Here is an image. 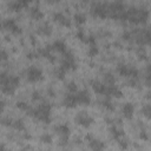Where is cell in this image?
<instances>
[{
    "mask_svg": "<svg viewBox=\"0 0 151 151\" xmlns=\"http://www.w3.org/2000/svg\"><path fill=\"white\" fill-rule=\"evenodd\" d=\"M19 77L7 72H0V91L5 94L12 96L19 86Z\"/></svg>",
    "mask_w": 151,
    "mask_h": 151,
    "instance_id": "6da1fadb",
    "label": "cell"
},
{
    "mask_svg": "<svg viewBox=\"0 0 151 151\" xmlns=\"http://www.w3.org/2000/svg\"><path fill=\"white\" fill-rule=\"evenodd\" d=\"M28 114L34 117L37 120L48 124L51 123V104L47 101H42L34 109L28 110Z\"/></svg>",
    "mask_w": 151,
    "mask_h": 151,
    "instance_id": "7a4b0ae2",
    "label": "cell"
},
{
    "mask_svg": "<svg viewBox=\"0 0 151 151\" xmlns=\"http://www.w3.org/2000/svg\"><path fill=\"white\" fill-rule=\"evenodd\" d=\"M149 11L144 7H130L126 8V20L133 24H144L147 21Z\"/></svg>",
    "mask_w": 151,
    "mask_h": 151,
    "instance_id": "3957f363",
    "label": "cell"
},
{
    "mask_svg": "<svg viewBox=\"0 0 151 151\" xmlns=\"http://www.w3.org/2000/svg\"><path fill=\"white\" fill-rule=\"evenodd\" d=\"M131 35H132V40L134 42H137L138 45H140V47L149 45L151 41V34H150V31L147 28L133 29V31H131Z\"/></svg>",
    "mask_w": 151,
    "mask_h": 151,
    "instance_id": "277c9868",
    "label": "cell"
},
{
    "mask_svg": "<svg viewBox=\"0 0 151 151\" xmlns=\"http://www.w3.org/2000/svg\"><path fill=\"white\" fill-rule=\"evenodd\" d=\"M117 72L122 77H127V78H134L139 79V71L136 66L133 65H126V64H118L117 65Z\"/></svg>",
    "mask_w": 151,
    "mask_h": 151,
    "instance_id": "5b68a950",
    "label": "cell"
},
{
    "mask_svg": "<svg viewBox=\"0 0 151 151\" xmlns=\"http://www.w3.org/2000/svg\"><path fill=\"white\" fill-rule=\"evenodd\" d=\"M60 66L67 72L68 70H76L77 68V64H76V58L73 55V53L71 51H66L65 53H63V60Z\"/></svg>",
    "mask_w": 151,
    "mask_h": 151,
    "instance_id": "8992f818",
    "label": "cell"
},
{
    "mask_svg": "<svg viewBox=\"0 0 151 151\" xmlns=\"http://www.w3.org/2000/svg\"><path fill=\"white\" fill-rule=\"evenodd\" d=\"M26 78L29 83H37V81H40L42 80L44 78V74H42V70L38 66H29L27 70H26Z\"/></svg>",
    "mask_w": 151,
    "mask_h": 151,
    "instance_id": "52a82bcc",
    "label": "cell"
},
{
    "mask_svg": "<svg viewBox=\"0 0 151 151\" xmlns=\"http://www.w3.org/2000/svg\"><path fill=\"white\" fill-rule=\"evenodd\" d=\"M92 15L97 18H106L107 17V2H94L91 6Z\"/></svg>",
    "mask_w": 151,
    "mask_h": 151,
    "instance_id": "ba28073f",
    "label": "cell"
},
{
    "mask_svg": "<svg viewBox=\"0 0 151 151\" xmlns=\"http://www.w3.org/2000/svg\"><path fill=\"white\" fill-rule=\"evenodd\" d=\"M74 122H76L78 125H80V126L88 127V126L93 123V117L90 116V114H88L87 112H85V111H80V112H78V113L76 114Z\"/></svg>",
    "mask_w": 151,
    "mask_h": 151,
    "instance_id": "9c48e42d",
    "label": "cell"
},
{
    "mask_svg": "<svg viewBox=\"0 0 151 151\" xmlns=\"http://www.w3.org/2000/svg\"><path fill=\"white\" fill-rule=\"evenodd\" d=\"M85 138H86V140H87V143H88V146L91 147L92 151H104V150H105L106 145H105V143L101 142L100 139L93 137L92 134H86Z\"/></svg>",
    "mask_w": 151,
    "mask_h": 151,
    "instance_id": "30bf717a",
    "label": "cell"
},
{
    "mask_svg": "<svg viewBox=\"0 0 151 151\" xmlns=\"http://www.w3.org/2000/svg\"><path fill=\"white\" fill-rule=\"evenodd\" d=\"M8 29L11 33L13 34H20L21 33V28L17 25L14 19H5L4 21L0 22V29Z\"/></svg>",
    "mask_w": 151,
    "mask_h": 151,
    "instance_id": "8fae6325",
    "label": "cell"
},
{
    "mask_svg": "<svg viewBox=\"0 0 151 151\" xmlns=\"http://www.w3.org/2000/svg\"><path fill=\"white\" fill-rule=\"evenodd\" d=\"M90 83H91V86L96 93L101 94V96H107V85H105L104 83L96 80V79H92Z\"/></svg>",
    "mask_w": 151,
    "mask_h": 151,
    "instance_id": "7c38bea8",
    "label": "cell"
},
{
    "mask_svg": "<svg viewBox=\"0 0 151 151\" xmlns=\"http://www.w3.org/2000/svg\"><path fill=\"white\" fill-rule=\"evenodd\" d=\"M76 99L78 104L81 105H88L91 103V96L86 90H81V91H77L76 93Z\"/></svg>",
    "mask_w": 151,
    "mask_h": 151,
    "instance_id": "4fadbf2b",
    "label": "cell"
},
{
    "mask_svg": "<svg viewBox=\"0 0 151 151\" xmlns=\"http://www.w3.org/2000/svg\"><path fill=\"white\" fill-rule=\"evenodd\" d=\"M28 4H29L28 0H14V1H9V2L7 4V7L9 8V11H15V12H18V11H20L21 8L28 6Z\"/></svg>",
    "mask_w": 151,
    "mask_h": 151,
    "instance_id": "5bb4252c",
    "label": "cell"
},
{
    "mask_svg": "<svg viewBox=\"0 0 151 151\" xmlns=\"http://www.w3.org/2000/svg\"><path fill=\"white\" fill-rule=\"evenodd\" d=\"M53 19L59 22L61 26H65V27H70L71 26V20L61 12H54L53 13Z\"/></svg>",
    "mask_w": 151,
    "mask_h": 151,
    "instance_id": "9a60e30c",
    "label": "cell"
},
{
    "mask_svg": "<svg viewBox=\"0 0 151 151\" xmlns=\"http://www.w3.org/2000/svg\"><path fill=\"white\" fill-rule=\"evenodd\" d=\"M54 131L59 136V138H63V137L68 138V136H70V126L67 124H65V123L55 125L54 126Z\"/></svg>",
    "mask_w": 151,
    "mask_h": 151,
    "instance_id": "2e32d148",
    "label": "cell"
},
{
    "mask_svg": "<svg viewBox=\"0 0 151 151\" xmlns=\"http://www.w3.org/2000/svg\"><path fill=\"white\" fill-rule=\"evenodd\" d=\"M47 47H48L51 51H57V52H59V53H65V52L67 51L66 44H65L64 41H61V40H55V41H53V44L47 45Z\"/></svg>",
    "mask_w": 151,
    "mask_h": 151,
    "instance_id": "e0dca14e",
    "label": "cell"
},
{
    "mask_svg": "<svg viewBox=\"0 0 151 151\" xmlns=\"http://www.w3.org/2000/svg\"><path fill=\"white\" fill-rule=\"evenodd\" d=\"M133 112H134V106L132 103H125L122 107V114L124 118L126 119H131L133 117Z\"/></svg>",
    "mask_w": 151,
    "mask_h": 151,
    "instance_id": "ac0fdd59",
    "label": "cell"
},
{
    "mask_svg": "<svg viewBox=\"0 0 151 151\" xmlns=\"http://www.w3.org/2000/svg\"><path fill=\"white\" fill-rule=\"evenodd\" d=\"M63 105L66 106V107H76L78 105L77 103V99H76V94L74 93H68L64 97L63 99Z\"/></svg>",
    "mask_w": 151,
    "mask_h": 151,
    "instance_id": "d6986e66",
    "label": "cell"
},
{
    "mask_svg": "<svg viewBox=\"0 0 151 151\" xmlns=\"http://www.w3.org/2000/svg\"><path fill=\"white\" fill-rule=\"evenodd\" d=\"M109 131H110V137H111L112 139H114V140H118L120 137H123V136H124V131H123L122 129H119L116 124L110 125Z\"/></svg>",
    "mask_w": 151,
    "mask_h": 151,
    "instance_id": "ffe728a7",
    "label": "cell"
},
{
    "mask_svg": "<svg viewBox=\"0 0 151 151\" xmlns=\"http://www.w3.org/2000/svg\"><path fill=\"white\" fill-rule=\"evenodd\" d=\"M99 105L103 109H105L106 111H113L114 110V105L112 104L111 97H109V96H104V98L101 100H99Z\"/></svg>",
    "mask_w": 151,
    "mask_h": 151,
    "instance_id": "44dd1931",
    "label": "cell"
},
{
    "mask_svg": "<svg viewBox=\"0 0 151 151\" xmlns=\"http://www.w3.org/2000/svg\"><path fill=\"white\" fill-rule=\"evenodd\" d=\"M107 96L109 97H116V98H120L123 96L122 90L116 86V85H110L107 86Z\"/></svg>",
    "mask_w": 151,
    "mask_h": 151,
    "instance_id": "7402d4cb",
    "label": "cell"
},
{
    "mask_svg": "<svg viewBox=\"0 0 151 151\" xmlns=\"http://www.w3.org/2000/svg\"><path fill=\"white\" fill-rule=\"evenodd\" d=\"M29 17L32 18V19H34V20H40V19H42L44 18V13H42V11L39 8V7H31L29 8Z\"/></svg>",
    "mask_w": 151,
    "mask_h": 151,
    "instance_id": "603a6c76",
    "label": "cell"
},
{
    "mask_svg": "<svg viewBox=\"0 0 151 151\" xmlns=\"http://www.w3.org/2000/svg\"><path fill=\"white\" fill-rule=\"evenodd\" d=\"M37 33L40 34V35H50V34L52 33V27H51L50 24L45 22V24H42V25H40V26L38 27Z\"/></svg>",
    "mask_w": 151,
    "mask_h": 151,
    "instance_id": "cb8c5ba5",
    "label": "cell"
},
{
    "mask_svg": "<svg viewBox=\"0 0 151 151\" xmlns=\"http://www.w3.org/2000/svg\"><path fill=\"white\" fill-rule=\"evenodd\" d=\"M114 83H116V78L111 72L104 73V84L105 85L110 86V85H114Z\"/></svg>",
    "mask_w": 151,
    "mask_h": 151,
    "instance_id": "d4e9b609",
    "label": "cell"
},
{
    "mask_svg": "<svg viewBox=\"0 0 151 151\" xmlns=\"http://www.w3.org/2000/svg\"><path fill=\"white\" fill-rule=\"evenodd\" d=\"M12 127L18 130V131H25V123L21 119H13Z\"/></svg>",
    "mask_w": 151,
    "mask_h": 151,
    "instance_id": "484cf974",
    "label": "cell"
},
{
    "mask_svg": "<svg viewBox=\"0 0 151 151\" xmlns=\"http://www.w3.org/2000/svg\"><path fill=\"white\" fill-rule=\"evenodd\" d=\"M73 18H74L76 24H78V25H83V24L86 21V15H85L84 13H81V12H77V13H74Z\"/></svg>",
    "mask_w": 151,
    "mask_h": 151,
    "instance_id": "4316f807",
    "label": "cell"
},
{
    "mask_svg": "<svg viewBox=\"0 0 151 151\" xmlns=\"http://www.w3.org/2000/svg\"><path fill=\"white\" fill-rule=\"evenodd\" d=\"M117 143H118V145H119V147H120L122 150H126L127 146H129V140L125 138V136L120 137V138L117 140Z\"/></svg>",
    "mask_w": 151,
    "mask_h": 151,
    "instance_id": "83f0119b",
    "label": "cell"
},
{
    "mask_svg": "<svg viewBox=\"0 0 151 151\" xmlns=\"http://www.w3.org/2000/svg\"><path fill=\"white\" fill-rule=\"evenodd\" d=\"M52 140H53L52 136H51L50 133H47V132H45V133H42V134L40 136V142H42L44 144H51Z\"/></svg>",
    "mask_w": 151,
    "mask_h": 151,
    "instance_id": "f1b7e54d",
    "label": "cell"
},
{
    "mask_svg": "<svg viewBox=\"0 0 151 151\" xmlns=\"http://www.w3.org/2000/svg\"><path fill=\"white\" fill-rule=\"evenodd\" d=\"M65 74H66V71H65L61 66L54 68V76H55L57 78H59V79H64V76H65Z\"/></svg>",
    "mask_w": 151,
    "mask_h": 151,
    "instance_id": "f546056e",
    "label": "cell"
},
{
    "mask_svg": "<svg viewBox=\"0 0 151 151\" xmlns=\"http://www.w3.org/2000/svg\"><path fill=\"white\" fill-rule=\"evenodd\" d=\"M142 113L149 119L150 117H151V105L147 103V104H145L143 107H142Z\"/></svg>",
    "mask_w": 151,
    "mask_h": 151,
    "instance_id": "4dcf8cb0",
    "label": "cell"
},
{
    "mask_svg": "<svg viewBox=\"0 0 151 151\" xmlns=\"http://www.w3.org/2000/svg\"><path fill=\"white\" fill-rule=\"evenodd\" d=\"M137 55L140 60H146L147 59V54H146V51H145L144 47H139L137 50Z\"/></svg>",
    "mask_w": 151,
    "mask_h": 151,
    "instance_id": "1f68e13d",
    "label": "cell"
},
{
    "mask_svg": "<svg viewBox=\"0 0 151 151\" xmlns=\"http://www.w3.org/2000/svg\"><path fill=\"white\" fill-rule=\"evenodd\" d=\"M76 37L80 40V41H83V42H86V34H85V32L81 29V28H79L78 31H77V33H76Z\"/></svg>",
    "mask_w": 151,
    "mask_h": 151,
    "instance_id": "d6a6232c",
    "label": "cell"
},
{
    "mask_svg": "<svg viewBox=\"0 0 151 151\" xmlns=\"http://www.w3.org/2000/svg\"><path fill=\"white\" fill-rule=\"evenodd\" d=\"M88 55L90 57H94V55H97L98 54V47H97V45L96 44H92V45H90V47H88Z\"/></svg>",
    "mask_w": 151,
    "mask_h": 151,
    "instance_id": "836d02e7",
    "label": "cell"
},
{
    "mask_svg": "<svg viewBox=\"0 0 151 151\" xmlns=\"http://www.w3.org/2000/svg\"><path fill=\"white\" fill-rule=\"evenodd\" d=\"M12 122H13V119L9 117H1L0 118V124L4 126H12Z\"/></svg>",
    "mask_w": 151,
    "mask_h": 151,
    "instance_id": "e575fe53",
    "label": "cell"
},
{
    "mask_svg": "<svg viewBox=\"0 0 151 151\" xmlns=\"http://www.w3.org/2000/svg\"><path fill=\"white\" fill-rule=\"evenodd\" d=\"M18 109H20V110H22V111H26V112H28V110L31 109L29 106H28V104L27 103H25V101H17V105H15Z\"/></svg>",
    "mask_w": 151,
    "mask_h": 151,
    "instance_id": "d590c367",
    "label": "cell"
},
{
    "mask_svg": "<svg viewBox=\"0 0 151 151\" xmlns=\"http://www.w3.org/2000/svg\"><path fill=\"white\" fill-rule=\"evenodd\" d=\"M144 80H145V84L149 86V84H150V66L149 65L146 66L145 72H144Z\"/></svg>",
    "mask_w": 151,
    "mask_h": 151,
    "instance_id": "8d00e7d4",
    "label": "cell"
},
{
    "mask_svg": "<svg viewBox=\"0 0 151 151\" xmlns=\"http://www.w3.org/2000/svg\"><path fill=\"white\" fill-rule=\"evenodd\" d=\"M66 87H67V90H68L70 93H76V92H77V85H76V83H73V81H70V83L66 85Z\"/></svg>",
    "mask_w": 151,
    "mask_h": 151,
    "instance_id": "74e56055",
    "label": "cell"
},
{
    "mask_svg": "<svg viewBox=\"0 0 151 151\" xmlns=\"http://www.w3.org/2000/svg\"><path fill=\"white\" fill-rule=\"evenodd\" d=\"M139 138L143 139V140H147V139H149L147 132H146V130H145L143 126H142V129H140V131H139Z\"/></svg>",
    "mask_w": 151,
    "mask_h": 151,
    "instance_id": "f35d334b",
    "label": "cell"
},
{
    "mask_svg": "<svg viewBox=\"0 0 151 151\" xmlns=\"http://www.w3.org/2000/svg\"><path fill=\"white\" fill-rule=\"evenodd\" d=\"M122 39L123 40H132V35H131V31H125L123 34H122Z\"/></svg>",
    "mask_w": 151,
    "mask_h": 151,
    "instance_id": "ab89813d",
    "label": "cell"
},
{
    "mask_svg": "<svg viewBox=\"0 0 151 151\" xmlns=\"http://www.w3.org/2000/svg\"><path fill=\"white\" fill-rule=\"evenodd\" d=\"M7 58H8L7 52H6V51H4V50H1V51H0V63L6 61V60H7Z\"/></svg>",
    "mask_w": 151,
    "mask_h": 151,
    "instance_id": "60d3db41",
    "label": "cell"
},
{
    "mask_svg": "<svg viewBox=\"0 0 151 151\" xmlns=\"http://www.w3.org/2000/svg\"><path fill=\"white\" fill-rule=\"evenodd\" d=\"M67 143H68V138H66V137L59 138V145H61V146H65Z\"/></svg>",
    "mask_w": 151,
    "mask_h": 151,
    "instance_id": "b9f144b4",
    "label": "cell"
},
{
    "mask_svg": "<svg viewBox=\"0 0 151 151\" xmlns=\"http://www.w3.org/2000/svg\"><path fill=\"white\" fill-rule=\"evenodd\" d=\"M32 99H33V100H39V99H40V92L33 91V93H32Z\"/></svg>",
    "mask_w": 151,
    "mask_h": 151,
    "instance_id": "7bdbcfd3",
    "label": "cell"
},
{
    "mask_svg": "<svg viewBox=\"0 0 151 151\" xmlns=\"http://www.w3.org/2000/svg\"><path fill=\"white\" fill-rule=\"evenodd\" d=\"M4 109H5V101L0 99V113H2V111H4Z\"/></svg>",
    "mask_w": 151,
    "mask_h": 151,
    "instance_id": "ee69618b",
    "label": "cell"
},
{
    "mask_svg": "<svg viewBox=\"0 0 151 151\" xmlns=\"http://www.w3.org/2000/svg\"><path fill=\"white\" fill-rule=\"evenodd\" d=\"M0 151H11V150H8L4 144H0Z\"/></svg>",
    "mask_w": 151,
    "mask_h": 151,
    "instance_id": "f6af8a7d",
    "label": "cell"
}]
</instances>
